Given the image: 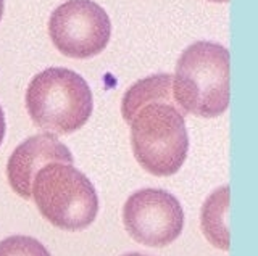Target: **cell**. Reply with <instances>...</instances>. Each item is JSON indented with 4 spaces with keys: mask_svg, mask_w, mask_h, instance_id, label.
<instances>
[{
    "mask_svg": "<svg viewBox=\"0 0 258 256\" xmlns=\"http://www.w3.org/2000/svg\"><path fill=\"white\" fill-rule=\"evenodd\" d=\"M229 52L216 42L190 44L176 63L173 99L184 115L221 116L229 107Z\"/></svg>",
    "mask_w": 258,
    "mask_h": 256,
    "instance_id": "1",
    "label": "cell"
},
{
    "mask_svg": "<svg viewBox=\"0 0 258 256\" xmlns=\"http://www.w3.org/2000/svg\"><path fill=\"white\" fill-rule=\"evenodd\" d=\"M26 108L36 126L55 135L81 129L92 115L94 99L86 79L76 71L52 66L32 77Z\"/></svg>",
    "mask_w": 258,
    "mask_h": 256,
    "instance_id": "2",
    "label": "cell"
},
{
    "mask_svg": "<svg viewBox=\"0 0 258 256\" xmlns=\"http://www.w3.org/2000/svg\"><path fill=\"white\" fill-rule=\"evenodd\" d=\"M134 156L145 171L165 178L181 169L189 150L184 111L176 102H152L129 119Z\"/></svg>",
    "mask_w": 258,
    "mask_h": 256,
    "instance_id": "3",
    "label": "cell"
},
{
    "mask_svg": "<svg viewBox=\"0 0 258 256\" xmlns=\"http://www.w3.org/2000/svg\"><path fill=\"white\" fill-rule=\"evenodd\" d=\"M31 194L40 214L63 230H83L99 213L97 192L86 176L68 163H48L34 176Z\"/></svg>",
    "mask_w": 258,
    "mask_h": 256,
    "instance_id": "4",
    "label": "cell"
},
{
    "mask_svg": "<svg viewBox=\"0 0 258 256\" xmlns=\"http://www.w3.org/2000/svg\"><path fill=\"white\" fill-rule=\"evenodd\" d=\"M48 36L67 57L91 58L108 45L111 21L94 0H67L48 18Z\"/></svg>",
    "mask_w": 258,
    "mask_h": 256,
    "instance_id": "5",
    "label": "cell"
},
{
    "mask_svg": "<svg viewBox=\"0 0 258 256\" xmlns=\"http://www.w3.org/2000/svg\"><path fill=\"white\" fill-rule=\"evenodd\" d=\"M123 222L136 242L145 246H166L181 235L184 211L174 195L161 189L137 190L126 200Z\"/></svg>",
    "mask_w": 258,
    "mask_h": 256,
    "instance_id": "6",
    "label": "cell"
},
{
    "mask_svg": "<svg viewBox=\"0 0 258 256\" xmlns=\"http://www.w3.org/2000/svg\"><path fill=\"white\" fill-rule=\"evenodd\" d=\"M48 163L73 164V155L67 145L56 139L55 134H37L24 140L15 148L7 164V178L15 194L31 198L34 176Z\"/></svg>",
    "mask_w": 258,
    "mask_h": 256,
    "instance_id": "7",
    "label": "cell"
},
{
    "mask_svg": "<svg viewBox=\"0 0 258 256\" xmlns=\"http://www.w3.org/2000/svg\"><path fill=\"white\" fill-rule=\"evenodd\" d=\"M229 186L216 189L210 195L200 213V226L205 238L218 250L228 251L229 240Z\"/></svg>",
    "mask_w": 258,
    "mask_h": 256,
    "instance_id": "8",
    "label": "cell"
},
{
    "mask_svg": "<svg viewBox=\"0 0 258 256\" xmlns=\"http://www.w3.org/2000/svg\"><path fill=\"white\" fill-rule=\"evenodd\" d=\"M152 102H174L173 99V76L153 74L137 81L126 91L121 102V113L124 121L129 123L141 107Z\"/></svg>",
    "mask_w": 258,
    "mask_h": 256,
    "instance_id": "9",
    "label": "cell"
},
{
    "mask_svg": "<svg viewBox=\"0 0 258 256\" xmlns=\"http://www.w3.org/2000/svg\"><path fill=\"white\" fill-rule=\"evenodd\" d=\"M0 256H50V253L36 238L12 235L0 242Z\"/></svg>",
    "mask_w": 258,
    "mask_h": 256,
    "instance_id": "10",
    "label": "cell"
},
{
    "mask_svg": "<svg viewBox=\"0 0 258 256\" xmlns=\"http://www.w3.org/2000/svg\"><path fill=\"white\" fill-rule=\"evenodd\" d=\"M5 137V116H4V110L0 107V145H2Z\"/></svg>",
    "mask_w": 258,
    "mask_h": 256,
    "instance_id": "11",
    "label": "cell"
},
{
    "mask_svg": "<svg viewBox=\"0 0 258 256\" xmlns=\"http://www.w3.org/2000/svg\"><path fill=\"white\" fill-rule=\"evenodd\" d=\"M4 10H5V0H0V21H2L4 17Z\"/></svg>",
    "mask_w": 258,
    "mask_h": 256,
    "instance_id": "12",
    "label": "cell"
},
{
    "mask_svg": "<svg viewBox=\"0 0 258 256\" xmlns=\"http://www.w3.org/2000/svg\"><path fill=\"white\" fill-rule=\"evenodd\" d=\"M124 256H145V254H141V253H127Z\"/></svg>",
    "mask_w": 258,
    "mask_h": 256,
    "instance_id": "13",
    "label": "cell"
},
{
    "mask_svg": "<svg viewBox=\"0 0 258 256\" xmlns=\"http://www.w3.org/2000/svg\"><path fill=\"white\" fill-rule=\"evenodd\" d=\"M210 2H218V4H224V2H229V0H210Z\"/></svg>",
    "mask_w": 258,
    "mask_h": 256,
    "instance_id": "14",
    "label": "cell"
}]
</instances>
